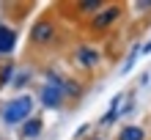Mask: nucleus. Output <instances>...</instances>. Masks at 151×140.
<instances>
[{
  "label": "nucleus",
  "mask_w": 151,
  "mask_h": 140,
  "mask_svg": "<svg viewBox=\"0 0 151 140\" xmlns=\"http://www.w3.org/2000/svg\"><path fill=\"white\" fill-rule=\"evenodd\" d=\"M17 47V30L0 22V55H11Z\"/></svg>",
  "instance_id": "nucleus-6"
},
{
  "label": "nucleus",
  "mask_w": 151,
  "mask_h": 140,
  "mask_svg": "<svg viewBox=\"0 0 151 140\" xmlns=\"http://www.w3.org/2000/svg\"><path fill=\"white\" fill-rule=\"evenodd\" d=\"M118 17H121V6H104L99 14L91 17V30H107V28H113V25L118 22Z\"/></svg>",
  "instance_id": "nucleus-4"
},
{
  "label": "nucleus",
  "mask_w": 151,
  "mask_h": 140,
  "mask_svg": "<svg viewBox=\"0 0 151 140\" xmlns=\"http://www.w3.org/2000/svg\"><path fill=\"white\" fill-rule=\"evenodd\" d=\"M74 60H77V66H83V69H96L102 63V52L91 47V44H80L74 50Z\"/></svg>",
  "instance_id": "nucleus-5"
},
{
  "label": "nucleus",
  "mask_w": 151,
  "mask_h": 140,
  "mask_svg": "<svg viewBox=\"0 0 151 140\" xmlns=\"http://www.w3.org/2000/svg\"><path fill=\"white\" fill-rule=\"evenodd\" d=\"M72 93H77V85L72 80H63L55 72H47V83L39 88V102L47 110H60L66 96H72Z\"/></svg>",
  "instance_id": "nucleus-1"
},
{
  "label": "nucleus",
  "mask_w": 151,
  "mask_h": 140,
  "mask_svg": "<svg viewBox=\"0 0 151 140\" xmlns=\"http://www.w3.org/2000/svg\"><path fill=\"white\" fill-rule=\"evenodd\" d=\"M77 8H80V11H85V14H88V11L99 14L104 6H102V0H83V3H77Z\"/></svg>",
  "instance_id": "nucleus-11"
},
{
  "label": "nucleus",
  "mask_w": 151,
  "mask_h": 140,
  "mask_svg": "<svg viewBox=\"0 0 151 140\" xmlns=\"http://www.w3.org/2000/svg\"><path fill=\"white\" fill-rule=\"evenodd\" d=\"M8 83H14V63L11 60L0 66V85H8Z\"/></svg>",
  "instance_id": "nucleus-10"
},
{
  "label": "nucleus",
  "mask_w": 151,
  "mask_h": 140,
  "mask_svg": "<svg viewBox=\"0 0 151 140\" xmlns=\"http://www.w3.org/2000/svg\"><path fill=\"white\" fill-rule=\"evenodd\" d=\"M30 41L36 47H47L55 41V22H50V19H39L36 25L30 28Z\"/></svg>",
  "instance_id": "nucleus-3"
},
{
  "label": "nucleus",
  "mask_w": 151,
  "mask_h": 140,
  "mask_svg": "<svg viewBox=\"0 0 151 140\" xmlns=\"http://www.w3.org/2000/svg\"><path fill=\"white\" fill-rule=\"evenodd\" d=\"M137 55H143V47H132V52H129V58H127V63H124V69H121V72L124 74H127V72H132V66H135V60H137Z\"/></svg>",
  "instance_id": "nucleus-12"
},
{
  "label": "nucleus",
  "mask_w": 151,
  "mask_h": 140,
  "mask_svg": "<svg viewBox=\"0 0 151 140\" xmlns=\"http://www.w3.org/2000/svg\"><path fill=\"white\" fill-rule=\"evenodd\" d=\"M41 129H44V121L39 118V116H33V118H28L22 124V137L25 140H36L39 135H41Z\"/></svg>",
  "instance_id": "nucleus-7"
},
{
  "label": "nucleus",
  "mask_w": 151,
  "mask_h": 140,
  "mask_svg": "<svg viewBox=\"0 0 151 140\" xmlns=\"http://www.w3.org/2000/svg\"><path fill=\"white\" fill-rule=\"evenodd\" d=\"M33 107H36V99L30 93H19L14 99H8L3 104V113H0V121L6 126H19L28 118H33Z\"/></svg>",
  "instance_id": "nucleus-2"
},
{
  "label": "nucleus",
  "mask_w": 151,
  "mask_h": 140,
  "mask_svg": "<svg viewBox=\"0 0 151 140\" xmlns=\"http://www.w3.org/2000/svg\"><path fill=\"white\" fill-rule=\"evenodd\" d=\"M93 140H96V137H93Z\"/></svg>",
  "instance_id": "nucleus-14"
},
{
  "label": "nucleus",
  "mask_w": 151,
  "mask_h": 140,
  "mask_svg": "<svg viewBox=\"0 0 151 140\" xmlns=\"http://www.w3.org/2000/svg\"><path fill=\"white\" fill-rule=\"evenodd\" d=\"M148 52H151V41H148V44L143 47V55H148Z\"/></svg>",
  "instance_id": "nucleus-13"
},
{
  "label": "nucleus",
  "mask_w": 151,
  "mask_h": 140,
  "mask_svg": "<svg viewBox=\"0 0 151 140\" xmlns=\"http://www.w3.org/2000/svg\"><path fill=\"white\" fill-rule=\"evenodd\" d=\"M115 140H146V129L137 126V124H127V126L118 129Z\"/></svg>",
  "instance_id": "nucleus-8"
},
{
  "label": "nucleus",
  "mask_w": 151,
  "mask_h": 140,
  "mask_svg": "<svg viewBox=\"0 0 151 140\" xmlns=\"http://www.w3.org/2000/svg\"><path fill=\"white\" fill-rule=\"evenodd\" d=\"M121 102H124V96H121V93H118V96H113V102H110V110H107V116L102 118L104 124H110V121H113L115 116H118V113H124V110H121Z\"/></svg>",
  "instance_id": "nucleus-9"
}]
</instances>
